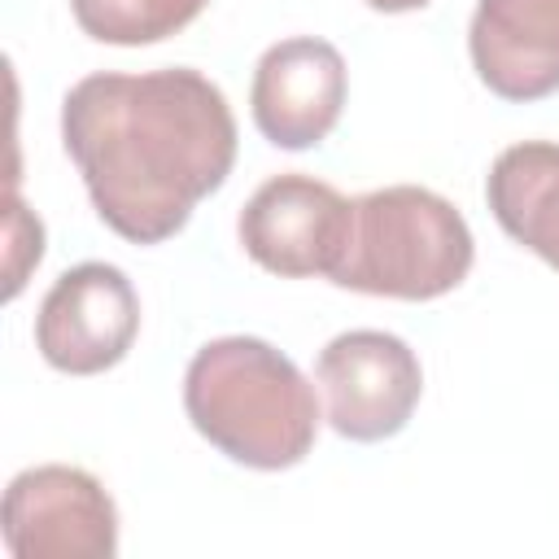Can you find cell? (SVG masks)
Returning a JSON list of instances; mask_svg holds the SVG:
<instances>
[{"label": "cell", "instance_id": "cell-9", "mask_svg": "<svg viewBox=\"0 0 559 559\" xmlns=\"http://www.w3.org/2000/svg\"><path fill=\"white\" fill-rule=\"evenodd\" d=\"M476 79L502 100L559 92V0H476L467 26Z\"/></svg>", "mask_w": 559, "mask_h": 559}, {"label": "cell", "instance_id": "cell-7", "mask_svg": "<svg viewBox=\"0 0 559 559\" xmlns=\"http://www.w3.org/2000/svg\"><path fill=\"white\" fill-rule=\"evenodd\" d=\"M140 332V297L109 262H79L57 275L35 314V345L66 376H96L127 358Z\"/></svg>", "mask_w": 559, "mask_h": 559}, {"label": "cell", "instance_id": "cell-5", "mask_svg": "<svg viewBox=\"0 0 559 559\" xmlns=\"http://www.w3.org/2000/svg\"><path fill=\"white\" fill-rule=\"evenodd\" d=\"M0 533L13 559H114L118 511L105 485L66 463L26 467L4 489Z\"/></svg>", "mask_w": 559, "mask_h": 559}, {"label": "cell", "instance_id": "cell-11", "mask_svg": "<svg viewBox=\"0 0 559 559\" xmlns=\"http://www.w3.org/2000/svg\"><path fill=\"white\" fill-rule=\"evenodd\" d=\"M205 4L210 0H70V13L83 35L118 48H140L170 39L175 31L197 22Z\"/></svg>", "mask_w": 559, "mask_h": 559}, {"label": "cell", "instance_id": "cell-8", "mask_svg": "<svg viewBox=\"0 0 559 559\" xmlns=\"http://www.w3.org/2000/svg\"><path fill=\"white\" fill-rule=\"evenodd\" d=\"M249 109L275 148H314L345 109V57L314 35H293L258 57Z\"/></svg>", "mask_w": 559, "mask_h": 559}, {"label": "cell", "instance_id": "cell-10", "mask_svg": "<svg viewBox=\"0 0 559 559\" xmlns=\"http://www.w3.org/2000/svg\"><path fill=\"white\" fill-rule=\"evenodd\" d=\"M485 201L498 227L559 271V144L524 140L493 157Z\"/></svg>", "mask_w": 559, "mask_h": 559}, {"label": "cell", "instance_id": "cell-4", "mask_svg": "<svg viewBox=\"0 0 559 559\" xmlns=\"http://www.w3.org/2000/svg\"><path fill=\"white\" fill-rule=\"evenodd\" d=\"M328 424L349 441H384L406 428L419 406L424 371L415 349L376 328L332 336L314 358Z\"/></svg>", "mask_w": 559, "mask_h": 559}, {"label": "cell", "instance_id": "cell-12", "mask_svg": "<svg viewBox=\"0 0 559 559\" xmlns=\"http://www.w3.org/2000/svg\"><path fill=\"white\" fill-rule=\"evenodd\" d=\"M376 13H411V9H424L428 0H367Z\"/></svg>", "mask_w": 559, "mask_h": 559}, {"label": "cell", "instance_id": "cell-2", "mask_svg": "<svg viewBox=\"0 0 559 559\" xmlns=\"http://www.w3.org/2000/svg\"><path fill=\"white\" fill-rule=\"evenodd\" d=\"M183 411L214 450L258 472L297 467L319 432L314 384L258 336L201 345L183 371Z\"/></svg>", "mask_w": 559, "mask_h": 559}, {"label": "cell", "instance_id": "cell-3", "mask_svg": "<svg viewBox=\"0 0 559 559\" xmlns=\"http://www.w3.org/2000/svg\"><path fill=\"white\" fill-rule=\"evenodd\" d=\"M476 245L463 214L419 183H393L354 201V227L336 288L397 301H432L459 288L472 271Z\"/></svg>", "mask_w": 559, "mask_h": 559}, {"label": "cell", "instance_id": "cell-6", "mask_svg": "<svg viewBox=\"0 0 559 559\" xmlns=\"http://www.w3.org/2000/svg\"><path fill=\"white\" fill-rule=\"evenodd\" d=\"M354 227V201H345L332 183L314 175H275L266 179L240 210V245L245 253L284 280H310L341 266Z\"/></svg>", "mask_w": 559, "mask_h": 559}, {"label": "cell", "instance_id": "cell-1", "mask_svg": "<svg viewBox=\"0 0 559 559\" xmlns=\"http://www.w3.org/2000/svg\"><path fill=\"white\" fill-rule=\"evenodd\" d=\"M61 140L96 214L131 245L170 240L236 162V118L201 70L87 74L61 100Z\"/></svg>", "mask_w": 559, "mask_h": 559}]
</instances>
